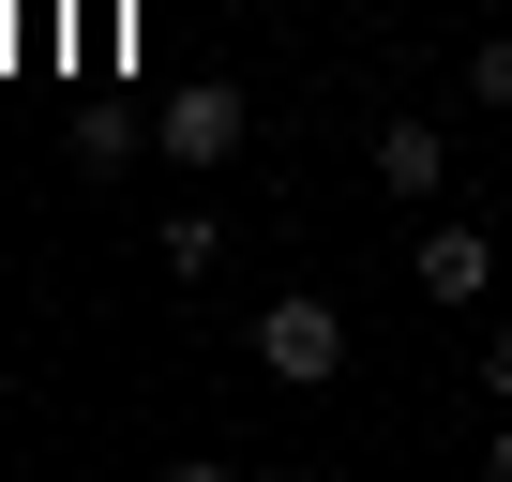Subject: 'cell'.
<instances>
[{
  "label": "cell",
  "mask_w": 512,
  "mask_h": 482,
  "mask_svg": "<svg viewBox=\"0 0 512 482\" xmlns=\"http://www.w3.org/2000/svg\"><path fill=\"white\" fill-rule=\"evenodd\" d=\"M256 377H287V392L347 377V302H332V287H287V302H256Z\"/></svg>",
  "instance_id": "1"
},
{
  "label": "cell",
  "mask_w": 512,
  "mask_h": 482,
  "mask_svg": "<svg viewBox=\"0 0 512 482\" xmlns=\"http://www.w3.org/2000/svg\"><path fill=\"white\" fill-rule=\"evenodd\" d=\"M241 121H256V106H241V76H181V91H166V121H151V151H181V166L211 181V166L241 151Z\"/></svg>",
  "instance_id": "2"
},
{
  "label": "cell",
  "mask_w": 512,
  "mask_h": 482,
  "mask_svg": "<svg viewBox=\"0 0 512 482\" xmlns=\"http://www.w3.org/2000/svg\"><path fill=\"white\" fill-rule=\"evenodd\" d=\"M407 287H422V302H482V287H497V241H482V226H452V211H437V226H422V241H407Z\"/></svg>",
  "instance_id": "3"
},
{
  "label": "cell",
  "mask_w": 512,
  "mask_h": 482,
  "mask_svg": "<svg viewBox=\"0 0 512 482\" xmlns=\"http://www.w3.org/2000/svg\"><path fill=\"white\" fill-rule=\"evenodd\" d=\"M362 166H377V196L437 211V181H452V136H437V121H377V136H362Z\"/></svg>",
  "instance_id": "4"
},
{
  "label": "cell",
  "mask_w": 512,
  "mask_h": 482,
  "mask_svg": "<svg viewBox=\"0 0 512 482\" xmlns=\"http://www.w3.org/2000/svg\"><path fill=\"white\" fill-rule=\"evenodd\" d=\"M211 257H226L211 211H166V226H151V272H166V287H211Z\"/></svg>",
  "instance_id": "5"
},
{
  "label": "cell",
  "mask_w": 512,
  "mask_h": 482,
  "mask_svg": "<svg viewBox=\"0 0 512 482\" xmlns=\"http://www.w3.org/2000/svg\"><path fill=\"white\" fill-rule=\"evenodd\" d=\"M467 91H482V106H512V31H482V46H467Z\"/></svg>",
  "instance_id": "6"
},
{
  "label": "cell",
  "mask_w": 512,
  "mask_h": 482,
  "mask_svg": "<svg viewBox=\"0 0 512 482\" xmlns=\"http://www.w3.org/2000/svg\"><path fill=\"white\" fill-rule=\"evenodd\" d=\"M482 392H497V407H512V332H497V347H482Z\"/></svg>",
  "instance_id": "7"
},
{
  "label": "cell",
  "mask_w": 512,
  "mask_h": 482,
  "mask_svg": "<svg viewBox=\"0 0 512 482\" xmlns=\"http://www.w3.org/2000/svg\"><path fill=\"white\" fill-rule=\"evenodd\" d=\"M497 482H512V422H497Z\"/></svg>",
  "instance_id": "8"
}]
</instances>
